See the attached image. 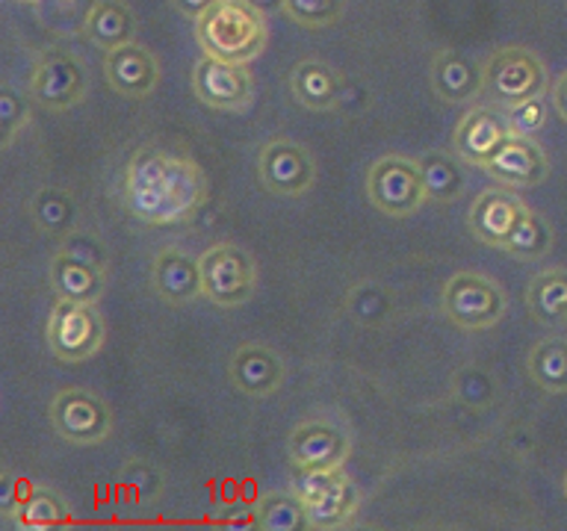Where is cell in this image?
<instances>
[{
	"mask_svg": "<svg viewBox=\"0 0 567 531\" xmlns=\"http://www.w3.org/2000/svg\"><path fill=\"white\" fill-rule=\"evenodd\" d=\"M202 283L204 299H210L219 308H239L246 304L257 290V263L246 248L234 242H216L202 257Z\"/></svg>",
	"mask_w": 567,
	"mask_h": 531,
	"instance_id": "4",
	"label": "cell"
},
{
	"mask_svg": "<svg viewBox=\"0 0 567 531\" xmlns=\"http://www.w3.org/2000/svg\"><path fill=\"white\" fill-rule=\"evenodd\" d=\"M228 378L237 393L251 398H266L278 393L287 378L284 357L264 343H243L230 354Z\"/></svg>",
	"mask_w": 567,
	"mask_h": 531,
	"instance_id": "14",
	"label": "cell"
},
{
	"mask_svg": "<svg viewBox=\"0 0 567 531\" xmlns=\"http://www.w3.org/2000/svg\"><path fill=\"white\" fill-rule=\"evenodd\" d=\"M122 192L124 204L145 225H175L202 207L207 180L189 154L154 142L133 154Z\"/></svg>",
	"mask_w": 567,
	"mask_h": 531,
	"instance_id": "1",
	"label": "cell"
},
{
	"mask_svg": "<svg viewBox=\"0 0 567 531\" xmlns=\"http://www.w3.org/2000/svg\"><path fill=\"white\" fill-rule=\"evenodd\" d=\"M151 283L163 301L168 304H189L204 295L202 263L181 251V248H163L151 266Z\"/></svg>",
	"mask_w": 567,
	"mask_h": 531,
	"instance_id": "18",
	"label": "cell"
},
{
	"mask_svg": "<svg viewBox=\"0 0 567 531\" xmlns=\"http://www.w3.org/2000/svg\"><path fill=\"white\" fill-rule=\"evenodd\" d=\"M251 7L260 9L264 15H275V12H284V0H248Z\"/></svg>",
	"mask_w": 567,
	"mask_h": 531,
	"instance_id": "42",
	"label": "cell"
},
{
	"mask_svg": "<svg viewBox=\"0 0 567 531\" xmlns=\"http://www.w3.org/2000/svg\"><path fill=\"white\" fill-rule=\"evenodd\" d=\"M193 92L204 106L237 113V110H246L251 104L255 77H251L248 65L216 60V56L204 53L193 69Z\"/></svg>",
	"mask_w": 567,
	"mask_h": 531,
	"instance_id": "12",
	"label": "cell"
},
{
	"mask_svg": "<svg viewBox=\"0 0 567 531\" xmlns=\"http://www.w3.org/2000/svg\"><path fill=\"white\" fill-rule=\"evenodd\" d=\"M367 198L375 210L393 219L420 210L425 204V189L416 159L399 157V154L375 159L367 171Z\"/></svg>",
	"mask_w": 567,
	"mask_h": 531,
	"instance_id": "6",
	"label": "cell"
},
{
	"mask_svg": "<svg viewBox=\"0 0 567 531\" xmlns=\"http://www.w3.org/2000/svg\"><path fill=\"white\" fill-rule=\"evenodd\" d=\"M485 171L496 184L526 189L547 177V157L529 136H508L503 148L496 150L494 159L485 166Z\"/></svg>",
	"mask_w": 567,
	"mask_h": 531,
	"instance_id": "19",
	"label": "cell"
},
{
	"mask_svg": "<svg viewBox=\"0 0 567 531\" xmlns=\"http://www.w3.org/2000/svg\"><path fill=\"white\" fill-rule=\"evenodd\" d=\"M21 3H35V0H21Z\"/></svg>",
	"mask_w": 567,
	"mask_h": 531,
	"instance_id": "43",
	"label": "cell"
},
{
	"mask_svg": "<svg viewBox=\"0 0 567 531\" xmlns=\"http://www.w3.org/2000/svg\"><path fill=\"white\" fill-rule=\"evenodd\" d=\"M432 88L446 104H470L485 88V69L458 51H441L432 62Z\"/></svg>",
	"mask_w": 567,
	"mask_h": 531,
	"instance_id": "20",
	"label": "cell"
},
{
	"mask_svg": "<svg viewBox=\"0 0 567 531\" xmlns=\"http://www.w3.org/2000/svg\"><path fill=\"white\" fill-rule=\"evenodd\" d=\"M526 301H529L532 316L538 319V322H558V319H565L567 316V272L553 269V272L538 274V278L529 283Z\"/></svg>",
	"mask_w": 567,
	"mask_h": 531,
	"instance_id": "28",
	"label": "cell"
},
{
	"mask_svg": "<svg viewBox=\"0 0 567 531\" xmlns=\"http://www.w3.org/2000/svg\"><path fill=\"white\" fill-rule=\"evenodd\" d=\"M443 316L464 331H487L508 310V295L496 281L478 272L452 274L443 287Z\"/></svg>",
	"mask_w": 567,
	"mask_h": 531,
	"instance_id": "3",
	"label": "cell"
},
{
	"mask_svg": "<svg viewBox=\"0 0 567 531\" xmlns=\"http://www.w3.org/2000/svg\"><path fill=\"white\" fill-rule=\"evenodd\" d=\"M86 39L101 51H113L122 44L133 42L136 35V15L122 0H97L95 9L89 12Z\"/></svg>",
	"mask_w": 567,
	"mask_h": 531,
	"instance_id": "23",
	"label": "cell"
},
{
	"mask_svg": "<svg viewBox=\"0 0 567 531\" xmlns=\"http://www.w3.org/2000/svg\"><path fill=\"white\" fill-rule=\"evenodd\" d=\"M553 97H556L558 113H561L567 118V74L556 83V92H553Z\"/></svg>",
	"mask_w": 567,
	"mask_h": 531,
	"instance_id": "41",
	"label": "cell"
},
{
	"mask_svg": "<svg viewBox=\"0 0 567 531\" xmlns=\"http://www.w3.org/2000/svg\"><path fill=\"white\" fill-rule=\"evenodd\" d=\"M213 0H172V7L181 12V15L186 18H198L204 12V9L210 7Z\"/></svg>",
	"mask_w": 567,
	"mask_h": 531,
	"instance_id": "40",
	"label": "cell"
},
{
	"mask_svg": "<svg viewBox=\"0 0 567 531\" xmlns=\"http://www.w3.org/2000/svg\"><path fill=\"white\" fill-rule=\"evenodd\" d=\"M51 290L62 301H80V304H97L104 295L106 272H97L92 266L80 263L74 257L60 254L51 263Z\"/></svg>",
	"mask_w": 567,
	"mask_h": 531,
	"instance_id": "22",
	"label": "cell"
},
{
	"mask_svg": "<svg viewBox=\"0 0 567 531\" xmlns=\"http://www.w3.org/2000/svg\"><path fill=\"white\" fill-rule=\"evenodd\" d=\"M12 520H16L18 529L24 531L60 529V525H69L71 522V508L51 487H35L33 496L24 504H18Z\"/></svg>",
	"mask_w": 567,
	"mask_h": 531,
	"instance_id": "26",
	"label": "cell"
},
{
	"mask_svg": "<svg viewBox=\"0 0 567 531\" xmlns=\"http://www.w3.org/2000/svg\"><path fill=\"white\" fill-rule=\"evenodd\" d=\"M505 254L520 257V260H532V257H540L549 251V228L547 221L540 219L538 212L526 210L523 219L517 221V228L508 237L503 248Z\"/></svg>",
	"mask_w": 567,
	"mask_h": 531,
	"instance_id": "32",
	"label": "cell"
},
{
	"mask_svg": "<svg viewBox=\"0 0 567 531\" xmlns=\"http://www.w3.org/2000/svg\"><path fill=\"white\" fill-rule=\"evenodd\" d=\"M39 485H33L30 478L24 476H16V472H3V478H0V511L3 513H12L18 511V504H24L30 496H33V490Z\"/></svg>",
	"mask_w": 567,
	"mask_h": 531,
	"instance_id": "38",
	"label": "cell"
},
{
	"mask_svg": "<svg viewBox=\"0 0 567 531\" xmlns=\"http://www.w3.org/2000/svg\"><path fill=\"white\" fill-rule=\"evenodd\" d=\"M60 254H69L80 263L92 266L97 272H106L110 269V251L101 239L92 233V230H83V228H74L71 233L60 239Z\"/></svg>",
	"mask_w": 567,
	"mask_h": 531,
	"instance_id": "34",
	"label": "cell"
},
{
	"mask_svg": "<svg viewBox=\"0 0 567 531\" xmlns=\"http://www.w3.org/2000/svg\"><path fill=\"white\" fill-rule=\"evenodd\" d=\"M296 493L305 499L310 529H337L358 511V490L343 467L301 469Z\"/></svg>",
	"mask_w": 567,
	"mask_h": 531,
	"instance_id": "8",
	"label": "cell"
},
{
	"mask_svg": "<svg viewBox=\"0 0 567 531\" xmlns=\"http://www.w3.org/2000/svg\"><path fill=\"white\" fill-rule=\"evenodd\" d=\"M27 122H30V106L16 88L3 83L0 86V148H9L18 133L24 131Z\"/></svg>",
	"mask_w": 567,
	"mask_h": 531,
	"instance_id": "36",
	"label": "cell"
},
{
	"mask_svg": "<svg viewBox=\"0 0 567 531\" xmlns=\"http://www.w3.org/2000/svg\"><path fill=\"white\" fill-rule=\"evenodd\" d=\"M30 219L48 237H65L78 228V204L60 186H42L30 198Z\"/></svg>",
	"mask_w": 567,
	"mask_h": 531,
	"instance_id": "25",
	"label": "cell"
},
{
	"mask_svg": "<svg viewBox=\"0 0 567 531\" xmlns=\"http://www.w3.org/2000/svg\"><path fill=\"white\" fill-rule=\"evenodd\" d=\"M529 375L540 389L547 393H565L567 389V343L561 340H544L529 352Z\"/></svg>",
	"mask_w": 567,
	"mask_h": 531,
	"instance_id": "29",
	"label": "cell"
},
{
	"mask_svg": "<svg viewBox=\"0 0 567 531\" xmlns=\"http://www.w3.org/2000/svg\"><path fill=\"white\" fill-rule=\"evenodd\" d=\"M104 319L95 304H80V301H56L44 327L48 348L65 363H83L95 357L104 345Z\"/></svg>",
	"mask_w": 567,
	"mask_h": 531,
	"instance_id": "5",
	"label": "cell"
},
{
	"mask_svg": "<svg viewBox=\"0 0 567 531\" xmlns=\"http://www.w3.org/2000/svg\"><path fill=\"white\" fill-rule=\"evenodd\" d=\"M260 9L248 0H213L195 18V35L207 56L248 65L264 53L269 42V24Z\"/></svg>",
	"mask_w": 567,
	"mask_h": 531,
	"instance_id": "2",
	"label": "cell"
},
{
	"mask_svg": "<svg viewBox=\"0 0 567 531\" xmlns=\"http://www.w3.org/2000/svg\"><path fill=\"white\" fill-rule=\"evenodd\" d=\"M458 159L446 154V150H425V154L416 157L420 177H423L425 201L450 204L464 192V171H461Z\"/></svg>",
	"mask_w": 567,
	"mask_h": 531,
	"instance_id": "24",
	"label": "cell"
},
{
	"mask_svg": "<svg viewBox=\"0 0 567 531\" xmlns=\"http://www.w3.org/2000/svg\"><path fill=\"white\" fill-rule=\"evenodd\" d=\"M118 487L122 493L136 504H148L159 496V476L157 469L145 464V460H133L122 469V478H118Z\"/></svg>",
	"mask_w": 567,
	"mask_h": 531,
	"instance_id": "35",
	"label": "cell"
},
{
	"mask_svg": "<svg viewBox=\"0 0 567 531\" xmlns=\"http://www.w3.org/2000/svg\"><path fill=\"white\" fill-rule=\"evenodd\" d=\"M349 451H352L349 431L328 419H308L296 425L287 440V455L299 469L343 467Z\"/></svg>",
	"mask_w": 567,
	"mask_h": 531,
	"instance_id": "13",
	"label": "cell"
},
{
	"mask_svg": "<svg viewBox=\"0 0 567 531\" xmlns=\"http://www.w3.org/2000/svg\"><path fill=\"white\" fill-rule=\"evenodd\" d=\"M257 529L264 531H305L310 529L308 508L296 490L269 493L257 502Z\"/></svg>",
	"mask_w": 567,
	"mask_h": 531,
	"instance_id": "27",
	"label": "cell"
},
{
	"mask_svg": "<svg viewBox=\"0 0 567 531\" xmlns=\"http://www.w3.org/2000/svg\"><path fill=\"white\" fill-rule=\"evenodd\" d=\"M213 522L216 525H225V529H257V504L251 508V504H225V508H219V513L213 517Z\"/></svg>",
	"mask_w": 567,
	"mask_h": 531,
	"instance_id": "39",
	"label": "cell"
},
{
	"mask_svg": "<svg viewBox=\"0 0 567 531\" xmlns=\"http://www.w3.org/2000/svg\"><path fill=\"white\" fill-rule=\"evenodd\" d=\"M452 393L461 405L473 407V410H487L496 405V381L494 375L482 366H461L452 375Z\"/></svg>",
	"mask_w": 567,
	"mask_h": 531,
	"instance_id": "31",
	"label": "cell"
},
{
	"mask_svg": "<svg viewBox=\"0 0 567 531\" xmlns=\"http://www.w3.org/2000/svg\"><path fill=\"white\" fill-rule=\"evenodd\" d=\"M257 177L272 195L299 198L317 180V163L299 142L272 139L257 154Z\"/></svg>",
	"mask_w": 567,
	"mask_h": 531,
	"instance_id": "11",
	"label": "cell"
},
{
	"mask_svg": "<svg viewBox=\"0 0 567 531\" xmlns=\"http://www.w3.org/2000/svg\"><path fill=\"white\" fill-rule=\"evenodd\" d=\"M503 113L512 136H532V133L538 131L540 124H544V118H547L540 97H529V101H520V104L505 106Z\"/></svg>",
	"mask_w": 567,
	"mask_h": 531,
	"instance_id": "37",
	"label": "cell"
},
{
	"mask_svg": "<svg viewBox=\"0 0 567 531\" xmlns=\"http://www.w3.org/2000/svg\"><path fill=\"white\" fill-rule=\"evenodd\" d=\"M86 69L80 65L74 53L62 51V48H48L35 60V69L30 74V97L42 110L65 113L86 97Z\"/></svg>",
	"mask_w": 567,
	"mask_h": 531,
	"instance_id": "9",
	"label": "cell"
},
{
	"mask_svg": "<svg viewBox=\"0 0 567 531\" xmlns=\"http://www.w3.org/2000/svg\"><path fill=\"white\" fill-rule=\"evenodd\" d=\"M523 212H526V207L508 186L485 189L470 207V230L478 242L491 248H505L517 221L523 219Z\"/></svg>",
	"mask_w": 567,
	"mask_h": 531,
	"instance_id": "16",
	"label": "cell"
},
{
	"mask_svg": "<svg viewBox=\"0 0 567 531\" xmlns=\"http://www.w3.org/2000/svg\"><path fill=\"white\" fill-rule=\"evenodd\" d=\"M346 310H349V316L352 322L363 327H379L384 325L393 313V299H390V292L375 281H361L354 283L349 295H346Z\"/></svg>",
	"mask_w": 567,
	"mask_h": 531,
	"instance_id": "30",
	"label": "cell"
},
{
	"mask_svg": "<svg viewBox=\"0 0 567 531\" xmlns=\"http://www.w3.org/2000/svg\"><path fill=\"white\" fill-rule=\"evenodd\" d=\"M51 425L65 442L95 446V442H104L113 431V414L97 393L69 387L53 398Z\"/></svg>",
	"mask_w": 567,
	"mask_h": 531,
	"instance_id": "10",
	"label": "cell"
},
{
	"mask_svg": "<svg viewBox=\"0 0 567 531\" xmlns=\"http://www.w3.org/2000/svg\"><path fill=\"white\" fill-rule=\"evenodd\" d=\"M508 136H512V131H508V122H505V113L499 106L496 110L494 106H476L455 127L452 148L464 163L485 168Z\"/></svg>",
	"mask_w": 567,
	"mask_h": 531,
	"instance_id": "15",
	"label": "cell"
},
{
	"mask_svg": "<svg viewBox=\"0 0 567 531\" xmlns=\"http://www.w3.org/2000/svg\"><path fill=\"white\" fill-rule=\"evenodd\" d=\"M284 12L296 21V24L308 27V30H322L340 21L343 15V0H284Z\"/></svg>",
	"mask_w": 567,
	"mask_h": 531,
	"instance_id": "33",
	"label": "cell"
},
{
	"mask_svg": "<svg viewBox=\"0 0 567 531\" xmlns=\"http://www.w3.org/2000/svg\"><path fill=\"white\" fill-rule=\"evenodd\" d=\"M106 83L124 97H148L159 83L157 56L136 42L106 51L104 60Z\"/></svg>",
	"mask_w": 567,
	"mask_h": 531,
	"instance_id": "17",
	"label": "cell"
},
{
	"mask_svg": "<svg viewBox=\"0 0 567 531\" xmlns=\"http://www.w3.org/2000/svg\"><path fill=\"white\" fill-rule=\"evenodd\" d=\"M547 83L544 62L526 48H499L485 65V92L499 110L538 97Z\"/></svg>",
	"mask_w": 567,
	"mask_h": 531,
	"instance_id": "7",
	"label": "cell"
},
{
	"mask_svg": "<svg viewBox=\"0 0 567 531\" xmlns=\"http://www.w3.org/2000/svg\"><path fill=\"white\" fill-rule=\"evenodd\" d=\"M292 97L313 113H326L340 104V74L322 60H301L290 74Z\"/></svg>",
	"mask_w": 567,
	"mask_h": 531,
	"instance_id": "21",
	"label": "cell"
}]
</instances>
